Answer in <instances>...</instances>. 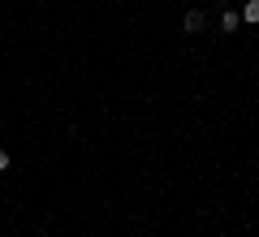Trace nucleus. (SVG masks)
I'll list each match as a JSON object with an SVG mask.
<instances>
[{
	"label": "nucleus",
	"instance_id": "1",
	"mask_svg": "<svg viewBox=\"0 0 259 237\" xmlns=\"http://www.w3.org/2000/svg\"><path fill=\"white\" fill-rule=\"evenodd\" d=\"M186 30H190V35H194V30H203V13H199V9L186 13Z\"/></svg>",
	"mask_w": 259,
	"mask_h": 237
},
{
	"label": "nucleus",
	"instance_id": "3",
	"mask_svg": "<svg viewBox=\"0 0 259 237\" xmlns=\"http://www.w3.org/2000/svg\"><path fill=\"white\" fill-rule=\"evenodd\" d=\"M242 26V13H225L221 18V30H238Z\"/></svg>",
	"mask_w": 259,
	"mask_h": 237
},
{
	"label": "nucleus",
	"instance_id": "2",
	"mask_svg": "<svg viewBox=\"0 0 259 237\" xmlns=\"http://www.w3.org/2000/svg\"><path fill=\"white\" fill-rule=\"evenodd\" d=\"M242 22H250V26L259 22V0H246V9H242Z\"/></svg>",
	"mask_w": 259,
	"mask_h": 237
},
{
	"label": "nucleus",
	"instance_id": "4",
	"mask_svg": "<svg viewBox=\"0 0 259 237\" xmlns=\"http://www.w3.org/2000/svg\"><path fill=\"white\" fill-rule=\"evenodd\" d=\"M5 168H9V151H0V173H5Z\"/></svg>",
	"mask_w": 259,
	"mask_h": 237
}]
</instances>
